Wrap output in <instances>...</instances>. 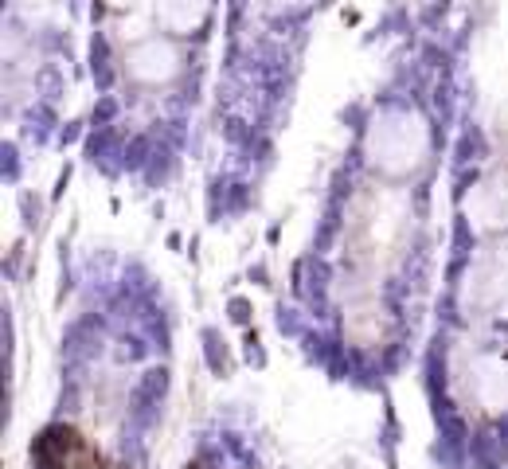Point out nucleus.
I'll return each mask as SVG.
<instances>
[{
	"label": "nucleus",
	"instance_id": "f257e3e1",
	"mask_svg": "<svg viewBox=\"0 0 508 469\" xmlns=\"http://www.w3.org/2000/svg\"><path fill=\"white\" fill-rule=\"evenodd\" d=\"M184 469H262V457L242 434L223 426L195 446V454L188 457Z\"/></svg>",
	"mask_w": 508,
	"mask_h": 469
}]
</instances>
